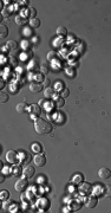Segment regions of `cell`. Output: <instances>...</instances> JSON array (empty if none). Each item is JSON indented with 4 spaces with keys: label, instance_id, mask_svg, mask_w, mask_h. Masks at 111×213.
Segmentation results:
<instances>
[{
    "label": "cell",
    "instance_id": "obj_10",
    "mask_svg": "<svg viewBox=\"0 0 111 213\" xmlns=\"http://www.w3.org/2000/svg\"><path fill=\"white\" fill-rule=\"evenodd\" d=\"M43 86H44V85L40 84V83L32 82L31 84H30V90H31L32 92H40V91L43 90Z\"/></svg>",
    "mask_w": 111,
    "mask_h": 213
},
{
    "label": "cell",
    "instance_id": "obj_24",
    "mask_svg": "<svg viewBox=\"0 0 111 213\" xmlns=\"http://www.w3.org/2000/svg\"><path fill=\"white\" fill-rule=\"evenodd\" d=\"M69 95H70V91H69V89H61L60 90V97H63V98H66V97H69Z\"/></svg>",
    "mask_w": 111,
    "mask_h": 213
},
{
    "label": "cell",
    "instance_id": "obj_20",
    "mask_svg": "<svg viewBox=\"0 0 111 213\" xmlns=\"http://www.w3.org/2000/svg\"><path fill=\"white\" fill-rule=\"evenodd\" d=\"M30 24H31L32 27H39L40 26V20L38 18H33L30 20Z\"/></svg>",
    "mask_w": 111,
    "mask_h": 213
},
{
    "label": "cell",
    "instance_id": "obj_28",
    "mask_svg": "<svg viewBox=\"0 0 111 213\" xmlns=\"http://www.w3.org/2000/svg\"><path fill=\"white\" fill-rule=\"evenodd\" d=\"M57 57V53L54 52V51H51V52H48L47 53V61L48 62H51V61H53V59Z\"/></svg>",
    "mask_w": 111,
    "mask_h": 213
},
{
    "label": "cell",
    "instance_id": "obj_41",
    "mask_svg": "<svg viewBox=\"0 0 111 213\" xmlns=\"http://www.w3.org/2000/svg\"><path fill=\"white\" fill-rule=\"evenodd\" d=\"M11 89H12V91H13V92L18 91V89H16V85H11Z\"/></svg>",
    "mask_w": 111,
    "mask_h": 213
},
{
    "label": "cell",
    "instance_id": "obj_39",
    "mask_svg": "<svg viewBox=\"0 0 111 213\" xmlns=\"http://www.w3.org/2000/svg\"><path fill=\"white\" fill-rule=\"evenodd\" d=\"M5 181V174L1 173V175H0V182H4Z\"/></svg>",
    "mask_w": 111,
    "mask_h": 213
},
{
    "label": "cell",
    "instance_id": "obj_42",
    "mask_svg": "<svg viewBox=\"0 0 111 213\" xmlns=\"http://www.w3.org/2000/svg\"><path fill=\"white\" fill-rule=\"evenodd\" d=\"M24 33H25V35H29V33H30V29H25L24 30Z\"/></svg>",
    "mask_w": 111,
    "mask_h": 213
},
{
    "label": "cell",
    "instance_id": "obj_1",
    "mask_svg": "<svg viewBox=\"0 0 111 213\" xmlns=\"http://www.w3.org/2000/svg\"><path fill=\"white\" fill-rule=\"evenodd\" d=\"M53 127L48 121L44 120V118H38L34 122V130L37 131L39 135H44V134H50L52 131Z\"/></svg>",
    "mask_w": 111,
    "mask_h": 213
},
{
    "label": "cell",
    "instance_id": "obj_3",
    "mask_svg": "<svg viewBox=\"0 0 111 213\" xmlns=\"http://www.w3.org/2000/svg\"><path fill=\"white\" fill-rule=\"evenodd\" d=\"M27 185H29V182H27V178H21L19 179L18 181L16 182V185H14V188L17 189L18 192H24L25 189H26Z\"/></svg>",
    "mask_w": 111,
    "mask_h": 213
},
{
    "label": "cell",
    "instance_id": "obj_7",
    "mask_svg": "<svg viewBox=\"0 0 111 213\" xmlns=\"http://www.w3.org/2000/svg\"><path fill=\"white\" fill-rule=\"evenodd\" d=\"M98 175L102 179H109L111 178V170L106 167H102L101 169L98 170Z\"/></svg>",
    "mask_w": 111,
    "mask_h": 213
},
{
    "label": "cell",
    "instance_id": "obj_15",
    "mask_svg": "<svg viewBox=\"0 0 111 213\" xmlns=\"http://www.w3.org/2000/svg\"><path fill=\"white\" fill-rule=\"evenodd\" d=\"M0 31H1V32H0V37H1V38H6V37H7V35H8V29H7V26H6V25H1V26H0Z\"/></svg>",
    "mask_w": 111,
    "mask_h": 213
},
{
    "label": "cell",
    "instance_id": "obj_5",
    "mask_svg": "<svg viewBox=\"0 0 111 213\" xmlns=\"http://www.w3.org/2000/svg\"><path fill=\"white\" fill-rule=\"evenodd\" d=\"M92 192V186L87 182H83L79 186V193L83 195H90Z\"/></svg>",
    "mask_w": 111,
    "mask_h": 213
},
{
    "label": "cell",
    "instance_id": "obj_26",
    "mask_svg": "<svg viewBox=\"0 0 111 213\" xmlns=\"http://www.w3.org/2000/svg\"><path fill=\"white\" fill-rule=\"evenodd\" d=\"M39 205L43 207V211H44V210L46 211V210H47V207H45V205L50 206V204H48V201L46 199H41V200H40V202H39Z\"/></svg>",
    "mask_w": 111,
    "mask_h": 213
},
{
    "label": "cell",
    "instance_id": "obj_11",
    "mask_svg": "<svg viewBox=\"0 0 111 213\" xmlns=\"http://www.w3.org/2000/svg\"><path fill=\"white\" fill-rule=\"evenodd\" d=\"M30 111H31L32 114V117H37L40 115V108L38 104H32V105H30Z\"/></svg>",
    "mask_w": 111,
    "mask_h": 213
},
{
    "label": "cell",
    "instance_id": "obj_31",
    "mask_svg": "<svg viewBox=\"0 0 111 213\" xmlns=\"http://www.w3.org/2000/svg\"><path fill=\"white\" fill-rule=\"evenodd\" d=\"M30 16H31V19L36 18V16H37V11L34 10V8H30Z\"/></svg>",
    "mask_w": 111,
    "mask_h": 213
},
{
    "label": "cell",
    "instance_id": "obj_4",
    "mask_svg": "<svg viewBox=\"0 0 111 213\" xmlns=\"http://www.w3.org/2000/svg\"><path fill=\"white\" fill-rule=\"evenodd\" d=\"M33 162H34V165L37 166V167H43V166L46 163V157L44 154H40V153H38V154L34 155V157H33Z\"/></svg>",
    "mask_w": 111,
    "mask_h": 213
},
{
    "label": "cell",
    "instance_id": "obj_9",
    "mask_svg": "<svg viewBox=\"0 0 111 213\" xmlns=\"http://www.w3.org/2000/svg\"><path fill=\"white\" fill-rule=\"evenodd\" d=\"M16 109H17V112H18V114H25V112L30 109V105H27L25 102H21V103L17 104Z\"/></svg>",
    "mask_w": 111,
    "mask_h": 213
},
{
    "label": "cell",
    "instance_id": "obj_33",
    "mask_svg": "<svg viewBox=\"0 0 111 213\" xmlns=\"http://www.w3.org/2000/svg\"><path fill=\"white\" fill-rule=\"evenodd\" d=\"M50 79H48V78H44V79H43V85H44V86H45V88H48V86H50Z\"/></svg>",
    "mask_w": 111,
    "mask_h": 213
},
{
    "label": "cell",
    "instance_id": "obj_16",
    "mask_svg": "<svg viewBox=\"0 0 111 213\" xmlns=\"http://www.w3.org/2000/svg\"><path fill=\"white\" fill-rule=\"evenodd\" d=\"M20 58H21V61H29V59H31L32 58V51L26 50V52L23 53Z\"/></svg>",
    "mask_w": 111,
    "mask_h": 213
},
{
    "label": "cell",
    "instance_id": "obj_8",
    "mask_svg": "<svg viewBox=\"0 0 111 213\" xmlns=\"http://www.w3.org/2000/svg\"><path fill=\"white\" fill-rule=\"evenodd\" d=\"M97 202H98L97 198H96L95 195H90V197L86 199V201H85V205H86V207H89V208H93V207H96Z\"/></svg>",
    "mask_w": 111,
    "mask_h": 213
},
{
    "label": "cell",
    "instance_id": "obj_29",
    "mask_svg": "<svg viewBox=\"0 0 111 213\" xmlns=\"http://www.w3.org/2000/svg\"><path fill=\"white\" fill-rule=\"evenodd\" d=\"M95 192H96V194L97 195H101L102 193L104 192V187H101V186H97L95 188Z\"/></svg>",
    "mask_w": 111,
    "mask_h": 213
},
{
    "label": "cell",
    "instance_id": "obj_35",
    "mask_svg": "<svg viewBox=\"0 0 111 213\" xmlns=\"http://www.w3.org/2000/svg\"><path fill=\"white\" fill-rule=\"evenodd\" d=\"M21 156L24 157V161L29 162V160H30V155H29V153H26V154H21Z\"/></svg>",
    "mask_w": 111,
    "mask_h": 213
},
{
    "label": "cell",
    "instance_id": "obj_27",
    "mask_svg": "<svg viewBox=\"0 0 111 213\" xmlns=\"http://www.w3.org/2000/svg\"><path fill=\"white\" fill-rule=\"evenodd\" d=\"M104 194L106 195V197L111 198V186H109V185H106V186H104Z\"/></svg>",
    "mask_w": 111,
    "mask_h": 213
},
{
    "label": "cell",
    "instance_id": "obj_34",
    "mask_svg": "<svg viewBox=\"0 0 111 213\" xmlns=\"http://www.w3.org/2000/svg\"><path fill=\"white\" fill-rule=\"evenodd\" d=\"M11 14V12L10 11H7V10H5V11H3V16H1V19L3 18H5V17H8Z\"/></svg>",
    "mask_w": 111,
    "mask_h": 213
},
{
    "label": "cell",
    "instance_id": "obj_13",
    "mask_svg": "<svg viewBox=\"0 0 111 213\" xmlns=\"http://www.w3.org/2000/svg\"><path fill=\"white\" fill-rule=\"evenodd\" d=\"M31 149L36 153V154H38V153L41 152L43 147H41V144H40L39 142H33V143H32V146H31Z\"/></svg>",
    "mask_w": 111,
    "mask_h": 213
},
{
    "label": "cell",
    "instance_id": "obj_12",
    "mask_svg": "<svg viewBox=\"0 0 111 213\" xmlns=\"http://www.w3.org/2000/svg\"><path fill=\"white\" fill-rule=\"evenodd\" d=\"M6 48H7V50L14 51V50H17V48H18V44H17V42H14V40H7V43H6Z\"/></svg>",
    "mask_w": 111,
    "mask_h": 213
},
{
    "label": "cell",
    "instance_id": "obj_23",
    "mask_svg": "<svg viewBox=\"0 0 111 213\" xmlns=\"http://www.w3.org/2000/svg\"><path fill=\"white\" fill-rule=\"evenodd\" d=\"M0 97H1V98H0V102H1V103H6V102L8 101V95L6 92H4V91L0 94Z\"/></svg>",
    "mask_w": 111,
    "mask_h": 213
},
{
    "label": "cell",
    "instance_id": "obj_18",
    "mask_svg": "<svg viewBox=\"0 0 111 213\" xmlns=\"http://www.w3.org/2000/svg\"><path fill=\"white\" fill-rule=\"evenodd\" d=\"M16 21H17V24H18V25H25L27 23L26 18H25L24 16H17Z\"/></svg>",
    "mask_w": 111,
    "mask_h": 213
},
{
    "label": "cell",
    "instance_id": "obj_32",
    "mask_svg": "<svg viewBox=\"0 0 111 213\" xmlns=\"http://www.w3.org/2000/svg\"><path fill=\"white\" fill-rule=\"evenodd\" d=\"M8 192L7 191H1V200H5V199H7L8 198Z\"/></svg>",
    "mask_w": 111,
    "mask_h": 213
},
{
    "label": "cell",
    "instance_id": "obj_25",
    "mask_svg": "<svg viewBox=\"0 0 111 213\" xmlns=\"http://www.w3.org/2000/svg\"><path fill=\"white\" fill-rule=\"evenodd\" d=\"M56 104H57V106H58V108L64 106V98H63V97H57V98H56Z\"/></svg>",
    "mask_w": 111,
    "mask_h": 213
},
{
    "label": "cell",
    "instance_id": "obj_40",
    "mask_svg": "<svg viewBox=\"0 0 111 213\" xmlns=\"http://www.w3.org/2000/svg\"><path fill=\"white\" fill-rule=\"evenodd\" d=\"M53 44H54L56 46H59V45H60V44H61V39H57V42H56V43H53Z\"/></svg>",
    "mask_w": 111,
    "mask_h": 213
},
{
    "label": "cell",
    "instance_id": "obj_2",
    "mask_svg": "<svg viewBox=\"0 0 111 213\" xmlns=\"http://www.w3.org/2000/svg\"><path fill=\"white\" fill-rule=\"evenodd\" d=\"M6 160H7V162L13 163V165L18 163L19 162V155H18V153H17L16 150H8V152L6 153Z\"/></svg>",
    "mask_w": 111,
    "mask_h": 213
},
{
    "label": "cell",
    "instance_id": "obj_6",
    "mask_svg": "<svg viewBox=\"0 0 111 213\" xmlns=\"http://www.w3.org/2000/svg\"><path fill=\"white\" fill-rule=\"evenodd\" d=\"M34 173H36L34 166H32V165H26L24 167V169H23V174H24V176L27 179L32 178V176L34 175Z\"/></svg>",
    "mask_w": 111,
    "mask_h": 213
},
{
    "label": "cell",
    "instance_id": "obj_38",
    "mask_svg": "<svg viewBox=\"0 0 111 213\" xmlns=\"http://www.w3.org/2000/svg\"><path fill=\"white\" fill-rule=\"evenodd\" d=\"M4 86H5V81L1 78V81H0V88L1 89H4Z\"/></svg>",
    "mask_w": 111,
    "mask_h": 213
},
{
    "label": "cell",
    "instance_id": "obj_17",
    "mask_svg": "<svg viewBox=\"0 0 111 213\" xmlns=\"http://www.w3.org/2000/svg\"><path fill=\"white\" fill-rule=\"evenodd\" d=\"M12 173H13V175H20V174H23V169L20 168V166H18V165H14L13 166V168H12Z\"/></svg>",
    "mask_w": 111,
    "mask_h": 213
},
{
    "label": "cell",
    "instance_id": "obj_30",
    "mask_svg": "<svg viewBox=\"0 0 111 213\" xmlns=\"http://www.w3.org/2000/svg\"><path fill=\"white\" fill-rule=\"evenodd\" d=\"M40 71H41L43 74H47L48 72V66L46 65V64H43L41 68H40Z\"/></svg>",
    "mask_w": 111,
    "mask_h": 213
},
{
    "label": "cell",
    "instance_id": "obj_36",
    "mask_svg": "<svg viewBox=\"0 0 111 213\" xmlns=\"http://www.w3.org/2000/svg\"><path fill=\"white\" fill-rule=\"evenodd\" d=\"M29 45H30V43H29V42H25V40L23 42V49H24V50H26V49L29 48Z\"/></svg>",
    "mask_w": 111,
    "mask_h": 213
},
{
    "label": "cell",
    "instance_id": "obj_14",
    "mask_svg": "<svg viewBox=\"0 0 111 213\" xmlns=\"http://www.w3.org/2000/svg\"><path fill=\"white\" fill-rule=\"evenodd\" d=\"M54 96V90H53L52 88H46L45 91H44V97H46V98H51V97H53Z\"/></svg>",
    "mask_w": 111,
    "mask_h": 213
},
{
    "label": "cell",
    "instance_id": "obj_19",
    "mask_svg": "<svg viewBox=\"0 0 111 213\" xmlns=\"http://www.w3.org/2000/svg\"><path fill=\"white\" fill-rule=\"evenodd\" d=\"M72 181H73V184H80V182H83V175L82 174H76L72 178Z\"/></svg>",
    "mask_w": 111,
    "mask_h": 213
},
{
    "label": "cell",
    "instance_id": "obj_21",
    "mask_svg": "<svg viewBox=\"0 0 111 213\" xmlns=\"http://www.w3.org/2000/svg\"><path fill=\"white\" fill-rule=\"evenodd\" d=\"M57 33H58L59 36H66L67 35V30L64 26H59L58 29H57Z\"/></svg>",
    "mask_w": 111,
    "mask_h": 213
},
{
    "label": "cell",
    "instance_id": "obj_37",
    "mask_svg": "<svg viewBox=\"0 0 111 213\" xmlns=\"http://www.w3.org/2000/svg\"><path fill=\"white\" fill-rule=\"evenodd\" d=\"M11 204H12V202H11V200H8V202H5V204H4V208L10 210V205H11Z\"/></svg>",
    "mask_w": 111,
    "mask_h": 213
},
{
    "label": "cell",
    "instance_id": "obj_22",
    "mask_svg": "<svg viewBox=\"0 0 111 213\" xmlns=\"http://www.w3.org/2000/svg\"><path fill=\"white\" fill-rule=\"evenodd\" d=\"M29 70L30 71H33V70H37L38 69V64H37V62H34V61H31L30 62V64H29Z\"/></svg>",
    "mask_w": 111,
    "mask_h": 213
}]
</instances>
